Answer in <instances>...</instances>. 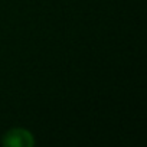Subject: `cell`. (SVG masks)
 I'll list each match as a JSON object with an SVG mask.
<instances>
[{"label": "cell", "mask_w": 147, "mask_h": 147, "mask_svg": "<svg viewBox=\"0 0 147 147\" xmlns=\"http://www.w3.org/2000/svg\"><path fill=\"white\" fill-rule=\"evenodd\" d=\"M2 144L6 147H33L35 138L32 133L25 128H12L3 134Z\"/></svg>", "instance_id": "1"}]
</instances>
